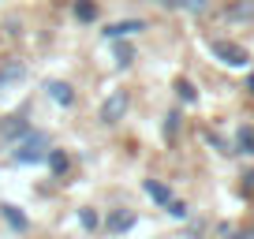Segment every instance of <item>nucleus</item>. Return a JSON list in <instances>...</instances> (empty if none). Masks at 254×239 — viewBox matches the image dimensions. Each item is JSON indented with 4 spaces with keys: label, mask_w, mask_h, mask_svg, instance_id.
I'll return each mask as SVG.
<instances>
[{
    "label": "nucleus",
    "mask_w": 254,
    "mask_h": 239,
    "mask_svg": "<svg viewBox=\"0 0 254 239\" xmlns=\"http://www.w3.org/2000/svg\"><path fill=\"white\" fill-rule=\"evenodd\" d=\"M45 157H49V138L38 131H30L15 142V161H23V165H34V161H45Z\"/></svg>",
    "instance_id": "obj_1"
},
{
    "label": "nucleus",
    "mask_w": 254,
    "mask_h": 239,
    "mask_svg": "<svg viewBox=\"0 0 254 239\" xmlns=\"http://www.w3.org/2000/svg\"><path fill=\"white\" fill-rule=\"evenodd\" d=\"M209 53H213L221 64H228V67H247L251 64L247 49L236 45V41H224V38H209Z\"/></svg>",
    "instance_id": "obj_2"
},
{
    "label": "nucleus",
    "mask_w": 254,
    "mask_h": 239,
    "mask_svg": "<svg viewBox=\"0 0 254 239\" xmlns=\"http://www.w3.org/2000/svg\"><path fill=\"white\" fill-rule=\"evenodd\" d=\"M127 94L124 90H116V94H109L105 97V105H101V123H120L124 120V112H127Z\"/></svg>",
    "instance_id": "obj_3"
},
{
    "label": "nucleus",
    "mask_w": 254,
    "mask_h": 239,
    "mask_svg": "<svg viewBox=\"0 0 254 239\" xmlns=\"http://www.w3.org/2000/svg\"><path fill=\"white\" fill-rule=\"evenodd\" d=\"M224 19L228 23H254V0H232L224 8Z\"/></svg>",
    "instance_id": "obj_4"
},
{
    "label": "nucleus",
    "mask_w": 254,
    "mask_h": 239,
    "mask_svg": "<svg viewBox=\"0 0 254 239\" xmlns=\"http://www.w3.org/2000/svg\"><path fill=\"white\" fill-rule=\"evenodd\" d=\"M23 135H30V127H26V120L23 116H11L0 123V138H8V142H19Z\"/></svg>",
    "instance_id": "obj_5"
},
{
    "label": "nucleus",
    "mask_w": 254,
    "mask_h": 239,
    "mask_svg": "<svg viewBox=\"0 0 254 239\" xmlns=\"http://www.w3.org/2000/svg\"><path fill=\"white\" fill-rule=\"evenodd\" d=\"M165 4L176 8V11H187V15H202L209 8V0H165Z\"/></svg>",
    "instance_id": "obj_6"
},
{
    "label": "nucleus",
    "mask_w": 254,
    "mask_h": 239,
    "mask_svg": "<svg viewBox=\"0 0 254 239\" xmlns=\"http://www.w3.org/2000/svg\"><path fill=\"white\" fill-rule=\"evenodd\" d=\"M131 224H135V213H131V209H116V213L109 217V232H127Z\"/></svg>",
    "instance_id": "obj_7"
},
{
    "label": "nucleus",
    "mask_w": 254,
    "mask_h": 239,
    "mask_svg": "<svg viewBox=\"0 0 254 239\" xmlns=\"http://www.w3.org/2000/svg\"><path fill=\"white\" fill-rule=\"evenodd\" d=\"M236 150L239 153H254V127L251 123H243V127L236 131Z\"/></svg>",
    "instance_id": "obj_8"
},
{
    "label": "nucleus",
    "mask_w": 254,
    "mask_h": 239,
    "mask_svg": "<svg viewBox=\"0 0 254 239\" xmlns=\"http://www.w3.org/2000/svg\"><path fill=\"white\" fill-rule=\"evenodd\" d=\"M49 97H53L56 105H71V101H75V94H71V86H67V82H49Z\"/></svg>",
    "instance_id": "obj_9"
},
{
    "label": "nucleus",
    "mask_w": 254,
    "mask_h": 239,
    "mask_svg": "<svg viewBox=\"0 0 254 239\" xmlns=\"http://www.w3.org/2000/svg\"><path fill=\"white\" fill-rule=\"evenodd\" d=\"M135 30H142V23H138V19H124V23H112L109 30V38H127V34H135Z\"/></svg>",
    "instance_id": "obj_10"
},
{
    "label": "nucleus",
    "mask_w": 254,
    "mask_h": 239,
    "mask_svg": "<svg viewBox=\"0 0 254 239\" xmlns=\"http://www.w3.org/2000/svg\"><path fill=\"white\" fill-rule=\"evenodd\" d=\"M146 194H150L153 202H172L168 187H165V183H157V179H146Z\"/></svg>",
    "instance_id": "obj_11"
},
{
    "label": "nucleus",
    "mask_w": 254,
    "mask_h": 239,
    "mask_svg": "<svg viewBox=\"0 0 254 239\" xmlns=\"http://www.w3.org/2000/svg\"><path fill=\"white\" fill-rule=\"evenodd\" d=\"M49 165H53V172H56V176H64L71 161H67V153H60V150H49Z\"/></svg>",
    "instance_id": "obj_12"
},
{
    "label": "nucleus",
    "mask_w": 254,
    "mask_h": 239,
    "mask_svg": "<svg viewBox=\"0 0 254 239\" xmlns=\"http://www.w3.org/2000/svg\"><path fill=\"white\" fill-rule=\"evenodd\" d=\"M15 79H23V67H19V64H8V67H0V90L8 86V82H15Z\"/></svg>",
    "instance_id": "obj_13"
},
{
    "label": "nucleus",
    "mask_w": 254,
    "mask_h": 239,
    "mask_svg": "<svg viewBox=\"0 0 254 239\" xmlns=\"http://www.w3.org/2000/svg\"><path fill=\"white\" fill-rule=\"evenodd\" d=\"M97 15V8L94 4H90V0H79V4H75V19H82V23H90V19Z\"/></svg>",
    "instance_id": "obj_14"
},
{
    "label": "nucleus",
    "mask_w": 254,
    "mask_h": 239,
    "mask_svg": "<svg viewBox=\"0 0 254 239\" xmlns=\"http://www.w3.org/2000/svg\"><path fill=\"white\" fill-rule=\"evenodd\" d=\"M4 217H8V221H11V228H26V217L19 213L15 206H4Z\"/></svg>",
    "instance_id": "obj_15"
},
{
    "label": "nucleus",
    "mask_w": 254,
    "mask_h": 239,
    "mask_svg": "<svg viewBox=\"0 0 254 239\" xmlns=\"http://www.w3.org/2000/svg\"><path fill=\"white\" fill-rule=\"evenodd\" d=\"M131 60H135V49H131V45H120V49H116V64H120V67H127Z\"/></svg>",
    "instance_id": "obj_16"
},
{
    "label": "nucleus",
    "mask_w": 254,
    "mask_h": 239,
    "mask_svg": "<svg viewBox=\"0 0 254 239\" xmlns=\"http://www.w3.org/2000/svg\"><path fill=\"white\" fill-rule=\"evenodd\" d=\"M176 90H180V97H183V101H194V86H190V82H176Z\"/></svg>",
    "instance_id": "obj_17"
},
{
    "label": "nucleus",
    "mask_w": 254,
    "mask_h": 239,
    "mask_svg": "<svg viewBox=\"0 0 254 239\" xmlns=\"http://www.w3.org/2000/svg\"><path fill=\"white\" fill-rule=\"evenodd\" d=\"M79 221H82V228H97V213H90V209H82Z\"/></svg>",
    "instance_id": "obj_18"
},
{
    "label": "nucleus",
    "mask_w": 254,
    "mask_h": 239,
    "mask_svg": "<svg viewBox=\"0 0 254 239\" xmlns=\"http://www.w3.org/2000/svg\"><path fill=\"white\" fill-rule=\"evenodd\" d=\"M243 194H254V168L243 172Z\"/></svg>",
    "instance_id": "obj_19"
},
{
    "label": "nucleus",
    "mask_w": 254,
    "mask_h": 239,
    "mask_svg": "<svg viewBox=\"0 0 254 239\" xmlns=\"http://www.w3.org/2000/svg\"><path fill=\"white\" fill-rule=\"evenodd\" d=\"M168 213L172 217H187V206H183V202H168Z\"/></svg>",
    "instance_id": "obj_20"
},
{
    "label": "nucleus",
    "mask_w": 254,
    "mask_h": 239,
    "mask_svg": "<svg viewBox=\"0 0 254 239\" xmlns=\"http://www.w3.org/2000/svg\"><path fill=\"white\" fill-rule=\"evenodd\" d=\"M232 239H254V228H243V232H232Z\"/></svg>",
    "instance_id": "obj_21"
},
{
    "label": "nucleus",
    "mask_w": 254,
    "mask_h": 239,
    "mask_svg": "<svg viewBox=\"0 0 254 239\" xmlns=\"http://www.w3.org/2000/svg\"><path fill=\"white\" fill-rule=\"evenodd\" d=\"M247 86H251V94H254V75H251V82H247Z\"/></svg>",
    "instance_id": "obj_22"
}]
</instances>
